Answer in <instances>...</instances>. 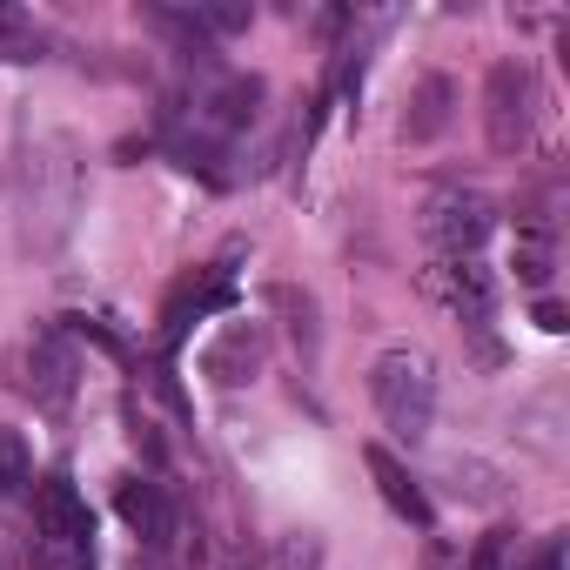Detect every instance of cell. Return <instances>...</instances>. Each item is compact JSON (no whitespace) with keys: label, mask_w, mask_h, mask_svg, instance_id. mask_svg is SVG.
Masks as SVG:
<instances>
[{"label":"cell","mask_w":570,"mask_h":570,"mask_svg":"<svg viewBox=\"0 0 570 570\" xmlns=\"http://www.w3.org/2000/svg\"><path fill=\"white\" fill-rule=\"evenodd\" d=\"M370 396L383 410V430H396L403 443H423L430 436V423H436V370H430V356H416V350L376 356Z\"/></svg>","instance_id":"1"},{"label":"cell","mask_w":570,"mask_h":570,"mask_svg":"<svg viewBox=\"0 0 570 570\" xmlns=\"http://www.w3.org/2000/svg\"><path fill=\"white\" fill-rule=\"evenodd\" d=\"M115 510H121V523H128L135 537H148V543H168V537H175V510H168L161 483H148V476H121Z\"/></svg>","instance_id":"6"},{"label":"cell","mask_w":570,"mask_h":570,"mask_svg":"<svg viewBox=\"0 0 570 570\" xmlns=\"http://www.w3.org/2000/svg\"><path fill=\"white\" fill-rule=\"evenodd\" d=\"M537 330H550V336H563L570 323H563V303H537Z\"/></svg>","instance_id":"16"},{"label":"cell","mask_w":570,"mask_h":570,"mask_svg":"<svg viewBox=\"0 0 570 570\" xmlns=\"http://www.w3.org/2000/svg\"><path fill=\"white\" fill-rule=\"evenodd\" d=\"M35 55H41L35 21H28V14H14V8H0V61H35Z\"/></svg>","instance_id":"11"},{"label":"cell","mask_w":570,"mask_h":570,"mask_svg":"<svg viewBox=\"0 0 570 570\" xmlns=\"http://www.w3.org/2000/svg\"><path fill=\"white\" fill-rule=\"evenodd\" d=\"M28 483V443L14 430H0V497H14Z\"/></svg>","instance_id":"13"},{"label":"cell","mask_w":570,"mask_h":570,"mask_svg":"<svg viewBox=\"0 0 570 570\" xmlns=\"http://www.w3.org/2000/svg\"><path fill=\"white\" fill-rule=\"evenodd\" d=\"M530 570H563V537H543V550L530 557Z\"/></svg>","instance_id":"15"},{"label":"cell","mask_w":570,"mask_h":570,"mask_svg":"<svg viewBox=\"0 0 570 570\" xmlns=\"http://www.w3.org/2000/svg\"><path fill=\"white\" fill-rule=\"evenodd\" d=\"M363 463H370V476H376V490H383V503L403 517V523H416V530H430L436 523V510H430V497H423V483L396 463V450H383V443H370L363 450Z\"/></svg>","instance_id":"5"},{"label":"cell","mask_w":570,"mask_h":570,"mask_svg":"<svg viewBox=\"0 0 570 570\" xmlns=\"http://www.w3.org/2000/svg\"><path fill=\"white\" fill-rule=\"evenodd\" d=\"M35 517H41V537L55 543V550H88V497L68 483V476H48L41 490H35Z\"/></svg>","instance_id":"4"},{"label":"cell","mask_w":570,"mask_h":570,"mask_svg":"<svg viewBox=\"0 0 570 570\" xmlns=\"http://www.w3.org/2000/svg\"><path fill=\"white\" fill-rule=\"evenodd\" d=\"M517 275H523V282H550V248H543V242H530V248L517 255Z\"/></svg>","instance_id":"14"},{"label":"cell","mask_w":570,"mask_h":570,"mask_svg":"<svg viewBox=\"0 0 570 570\" xmlns=\"http://www.w3.org/2000/svg\"><path fill=\"white\" fill-rule=\"evenodd\" d=\"M450 108H456V88H450L443 75H430V81L416 88V101H410V121H403V135H410V141H436V135L450 128Z\"/></svg>","instance_id":"8"},{"label":"cell","mask_w":570,"mask_h":570,"mask_svg":"<svg viewBox=\"0 0 570 570\" xmlns=\"http://www.w3.org/2000/svg\"><path fill=\"white\" fill-rule=\"evenodd\" d=\"M255 101H262V81H255V75H228L202 108H215L222 128H242V121H255Z\"/></svg>","instance_id":"10"},{"label":"cell","mask_w":570,"mask_h":570,"mask_svg":"<svg viewBox=\"0 0 570 570\" xmlns=\"http://www.w3.org/2000/svg\"><path fill=\"white\" fill-rule=\"evenodd\" d=\"M202 370H208L215 383H248V376L262 370V336H255L248 323H235V330H228V336L202 356Z\"/></svg>","instance_id":"7"},{"label":"cell","mask_w":570,"mask_h":570,"mask_svg":"<svg viewBox=\"0 0 570 570\" xmlns=\"http://www.w3.org/2000/svg\"><path fill=\"white\" fill-rule=\"evenodd\" d=\"M470 570H503V543H483V550H476V563H470Z\"/></svg>","instance_id":"17"},{"label":"cell","mask_w":570,"mask_h":570,"mask_svg":"<svg viewBox=\"0 0 570 570\" xmlns=\"http://www.w3.org/2000/svg\"><path fill=\"white\" fill-rule=\"evenodd\" d=\"M35 370H41V376H28L35 403L61 410V403H68V390H75V356H68V350H61L55 336H41V343H35Z\"/></svg>","instance_id":"9"},{"label":"cell","mask_w":570,"mask_h":570,"mask_svg":"<svg viewBox=\"0 0 570 570\" xmlns=\"http://www.w3.org/2000/svg\"><path fill=\"white\" fill-rule=\"evenodd\" d=\"M530 108H537V81L523 61H497L483 81V121H490V148L517 155L530 141Z\"/></svg>","instance_id":"2"},{"label":"cell","mask_w":570,"mask_h":570,"mask_svg":"<svg viewBox=\"0 0 570 570\" xmlns=\"http://www.w3.org/2000/svg\"><path fill=\"white\" fill-rule=\"evenodd\" d=\"M450 296H456L463 323H483V316H490V275L463 262V268H456V282H450Z\"/></svg>","instance_id":"12"},{"label":"cell","mask_w":570,"mask_h":570,"mask_svg":"<svg viewBox=\"0 0 570 570\" xmlns=\"http://www.w3.org/2000/svg\"><path fill=\"white\" fill-rule=\"evenodd\" d=\"M423 228H430L450 255H470V248H483V235L497 228V208H490L476 188H443V195L423 208Z\"/></svg>","instance_id":"3"}]
</instances>
